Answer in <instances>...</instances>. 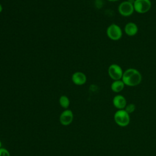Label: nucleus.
Here are the masks:
<instances>
[{
    "label": "nucleus",
    "mask_w": 156,
    "mask_h": 156,
    "mask_svg": "<svg viewBox=\"0 0 156 156\" xmlns=\"http://www.w3.org/2000/svg\"><path fill=\"white\" fill-rule=\"evenodd\" d=\"M121 80L125 85L136 87L141 82L142 76L138 69L130 68L124 71Z\"/></svg>",
    "instance_id": "nucleus-1"
},
{
    "label": "nucleus",
    "mask_w": 156,
    "mask_h": 156,
    "mask_svg": "<svg viewBox=\"0 0 156 156\" xmlns=\"http://www.w3.org/2000/svg\"><path fill=\"white\" fill-rule=\"evenodd\" d=\"M114 121L120 127H126L130 123V115L124 110H118L114 114Z\"/></svg>",
    "instance_id": "nucleus-2"
},
{
    "label": "nucleus",
    "mask_w": 156,
    "mask_h": 156,
    "mask_svg": "<svg viewBox=\"0 0 156 156\" xmlns=\"http://www.w3.org/2000/svg\"><path fill=\"white\" fill-rule=\"evenodd\" d=\"M107 37L112 40L117 41L121 38L122 31L119 26L116 24H111L109 25L106 30Z\"/></svg>",
    "instance_id": "nucleus-3"
},
{
    "label": "nucleus",
    "mask_w": 156,
    "mask_h": 156,
    "mask_svg": "<svg viewBox=\"0 0 156 156\" xmlns=\"http://www.w3.org/2000/svg\"><path fill=\"white\" fill-rule=\"evenodd\" d=\"M133 7L135 11L138 13L144 14L151 10L152 2L151 0H135Z\"/></svg>",
    "instance_id": "nucleus-4"
},
{
    "label": "nucleus",
    "mask_w": 156,
    "mask_h": 156,
    "mask_svg": "<svg viewBox=\"0 0 156 156\" xmlns=\"http://www.w3.org/2000/svg\"><path fill=\"white\" fill-rule=\"evenodd\" d=\"M118 10L121 15L125 17L129 16L132 15L135 11L133 4L128 0L124 1L119 4Z\"/></svg>",
    "instance_id": "nucleus-5"
},
{
    "label": "nucleus",
    "mask_w": 156,
    "mask_h": 156,
    "mask_svg": "<svg viewBox=\"0 0 156 156\" xmlns=\"http://www.w3.org/2000/svg\"><path fill=\"white\" fill-rule=\"evenodd\" d=\"M108 74L109 77L113 80H121L122 79L124 71L118 64H111L108 68Z\"/></svg>",
    "instance_id": "nucleus-6"
},
{
    "label": "nucleus",
    "mask_w": 156,
    "mask_h": 156,
    "mask_svg": "<svg viewBox=\"0 0 156 156\" xmlns=\"http://www.w3.org/2000/svg\"><path fill=\"white\" fill-rule=\"evenodd\" d=\"M74 115L73 112L69 109H65L63 111L59 116V121L63 126L69 125L73 120Z\"/></svg>",
    "instance_id": "nucleus-7"
},
{
    "label": "nucleus",
    "mask_w": 156,
    "mask_h": 156,
    "mask_svg": "<svg viewBox=\"0 0 156 156\" xmlns=\"http://www.w3.org/2000/svg\"><path fill=\"white\" fill-rule=\"evenodd\" d=\"M113 106L118 110L124 109L127 104V100L125 97L121 94L115 96L112 100Z\"/></svg>",
    "instance_id": "nucleus-8"
},
{
    "label": "nucleus",
    "mask_w": 156,
    "mask_h": 156,
    "mask_svg": "<svg viewBox=\"0 0 156 156\" xmlns=\"http://www.w3.org/2000/svg\"><path fill=\"white\" fill-rule=\"evenodd\" d=\"M72 82L76 85H82L87 82L86 75L80 71H77L73 74L71 76Z\"/></svg>",
    "instance_id": "nucleus-9"
},
{
    "label": "nucleus",
    "mask_w": 156,
    "mask_h": 156,
    "mask_svg": "<svg viewBox=\"0 0 156 156\" xmlns=\"http://www.w3.org/2000/svg\"><path fill=\"white\" fill-rule=\"evenodd\" d=\"M124 31L127 35L129 37H133L138 33V27L136 24L135 23L129 22L125 25Z\"/></svg>",
    "instance_id": "nucleus-10"
},
{
    "label": "nucleus",
    "mask_w": 156,
    "mask_h": 156,
    "mask_svg": "<svg viewBox=\"0 0 156 156\" xmlns=\"http://www.w3.org/2000/svg\"><path fill=\"white\" fill-rule=\"evenodd\" d=\"M124 87L125 84L121 79L118 80H113L110 85L111 90L114 93H119L122 91L124 88Z\"/></svg>",
    "instance_id": "nucleus-11"
},
{
    "label": "nucleus",
    "mask_w": 156,
    "mask_h": 156,
    "mask_svg": "<svg viewBox=\"0 0 156 156\" xmlns=\"http://www.w3.org/2000/svg\"><path fill=\"white\" fill-rule=\"evenodd\" d=\"M58 102H59L60 105L65 109H68V108L70 105V101L69 98L65 95L61 96L59 98Z\"/></svg>",
    "instance_id": "nucleus-12"
},
{
    "label": "nucleus",
    "mask_w": 156,
    "mask_h": 156,
    "mask_svg": "<svg viewBox=\"0 0 156 156\" xmlns=\"http://www.w3.org/2000/svg\"><path fill=\"white\" fill-rule=\"evenodd\" d=\"M136 109V106L134 104L132 103H130V104H127L124 108V110L130 115V113H132L135 112Z\"/></svg>",
    "instance_id": "nucleus-13"
},
{
    "label": "nucleus",
    "mask_w": 156,
    "mask_h": 156,
    "mask_svg": "<svg viewBox=\"0 0 156 156\" xmlns=\"http://www.w3.org/2000/svg\"><path fill=\"white\" fill-rule=\"evenodd\" d=\"M0 156H10V154L7 149L2 147L0 149Z\"/></svg>",
    "instance_id": "nucleus-14"
},
{
    "label": "nucleus",
    "mask_w": 156,
    "mask_h": 156,
    "mask_svg": "<svg viewBox=\"0 0 156 156\" xmlns=\"http://www.w3.org/2000/svg\"><path fill=\"white\" fill-rule=\"evenodd\" d=\"M2 10H3V8H2V5H1V4L0 3V13L2 12Z\"/></svg>",
    "instance_id": "nucleus-15"
},
{
    "label": "nucleus",
    "mask_w": 156,
    "mask_h": 156,
    "mask_svg": "<svg viewBox=\"0 0 156 156\" xmlns=\"http://www.w3.org/2000/svg\"><path fill=\"white\" fill-rule=\"evenodd\" d=\"M108 1H110V2H116V1H118L119 0H108Z\"/></svg>",
    "instance_id": "nucleus-16"
},
{
    "label": "nucleus",
    "mask_w": 156,
    "mask_h": 156,
    "mask_svg": "<svg viewBox=\"0 0 156 156\" xmlns=\"http://www.w3.org/2000/svg\"><path fill=\"white\" fill-rule=\"evenodd\" d=\"M1 148H2V142L1 141V140H0V149Z\"/></svg>",
    "instance_id": "nucleus-17"
}]
</instances>
